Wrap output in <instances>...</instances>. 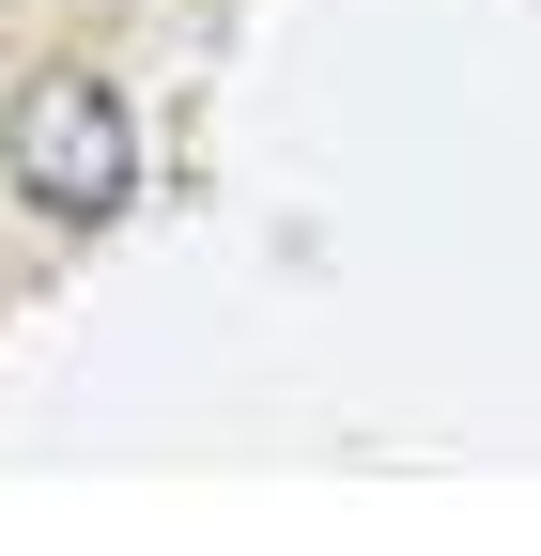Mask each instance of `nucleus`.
<instances>
[{"mask_svg": "<svg viewBox=\"0 0 541 556\" xmlns=\"http://www.w3.org/2000/svg\"><path fill=\"white\" fill-rule=\"evenodd\" d=\"M0 170H16L32 217L62 232H109L124 186H140V139H124V93L93 78V62H47V78L16 93V124H0Z\"/></svg>", "mask_w": 541, "mask_h": 556, "instance_id": "nucleus-1", "label": "nucleus"}]
</instances>
